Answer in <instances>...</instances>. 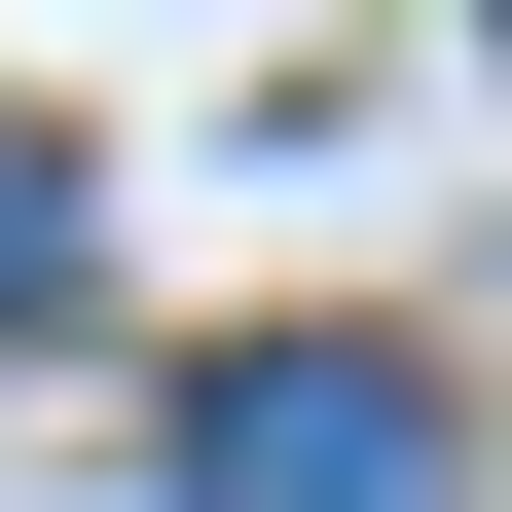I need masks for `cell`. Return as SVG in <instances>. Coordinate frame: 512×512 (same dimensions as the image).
I'll list each match as a JSON object with an SVG mask.
<instances>
[{"label": "cell", "mask_w": 512, "mask_h": 512, "mask_svg": "<svg viewBox=\"0 0 512 512\" xmlns=\"http://www.w3.org/2000/svg\"><path fill=\"white\" fill-rule=\"evenodd\" d=\"M183 512H439V403L366 330H256L220 403H183Z\"/></svg>", "instance_id": "cell-1"}, {"label": "cell", "mask_w": 512, "mask_h": 512, "mask_svg": "<svg viewBox=\"0 0 512 512\" xmlns=\"http://www.w3.org/2000/svg\"><path fill=\"white\" fill-rule=\"evenodd\" d=\"M37 256H74V183H37V110H0V293H37Z\"/></svg>", "instance_id": "cell-2"}]
</instances>
